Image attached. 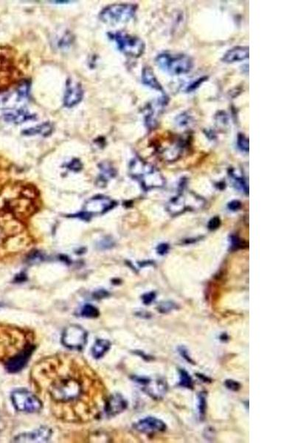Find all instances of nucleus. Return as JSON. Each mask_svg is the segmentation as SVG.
Instances as JSON below:
<instances>
[{"instance_id":"obj_1","label":"nucleus","mask_w":295,"mask_h":443,"mask_svg":"<svg viewBox=\"0 0 295 443\" xmlns=\"http://www.w3.org/2000/svg\"><path fill=\"white\" fill-rule=\"evenodd\" d=\"M155 62L162 70L175 76L189 73L194 66L193 59L184 53H160L156 58Z\"/></svg>"},{"instance_id":"obj_2","label":"nucleus","mask_w":295,"mask_h":443,"mask_svg":"<svg viewBox=\"0 0 295 443\" xmlns=\"http://www.w3.org/2000/svg\"><path fill=\"white\" fill-rule=\"evenodd\" d=\"M130 172L146 189L160 187L164 184V179L160 172L154 166L140 159H134L131 162Z\"/></svg>"},{"instance_id":"obj_3","label":"nucleus","mask_w":295,"mask_h":443,"mask_svg":"<svg viewBox=\"0 0 295 443\" xmlns=\"http://www.w3.org/2000/svg\"><path fill=\"white\" fill-rule=\"evenodd\" d=\"M137 5L132 4H114L104 8L99 18L106 24H115L127 22L134 17Z\"/></svg>"},{"instance_id":"obj_4","label":"nucleus","mask_w":295,"mask_h":443,"mask_svg":"<svg viewBox=\"0 0 295 443\" xmlns=\"http://www.w3.org/2000/svg\"><path fill=\"white\" fill-rule=\"evenodd\" d=\"M110 37L115 42L118 49L126 56L140 57L146 50V44L137 36L124 32H115L110 33Z\"/></svg>"},{"instance_id":"obj_5","label":"nucleus","mask_w":295,"mask_h":443,"mask_svg":"<svg viewBox=\"0 0 295 443\" xmlns=\"http://www.w3.org/2000/svg\"><path fill=\"white\" fill-rule=\"evenodd\" d=\"M81 383L74 379L59 380L52 386L50 395L59 402H68L79 398L82 393Z\"/></svg>"},{"instance_id":"obj_6","label":"nucleus","mask_w":295,"mask_h":443,"mask_svg":"<svg viewBox=\"0 0 295 443\" xmlns=\"http://www.w3.org/2000/svg\"><path fill=\"white\" fill-rule=\"evenodd\" d=\"M13 404L20 412L36 413L42 409V403L37 397L25 389L14 391L11 395Z\"/></svg>"},{"instance_id":"obj_7","label":"nucleus","mask_w":295,"mask_h":443,"mask_svg":"<svg viewBox=\"0 0 295 443\" xmlns=\"http://www.w3.org/2000/svg\"><path fill=\"white\" fill-rule=\"evenodd\" d=\"M203 205L202 198L190 192L180 194L179 196L173 198L169 204L168 210L172 215H176L189 210L202 208Z\"/></svg>"},{"instance_id":"obj_8","label":"nucleus","mask_w":295,"mask_h":443,"mask_svg":"<svg viewBox=\"0 0 295 443\" xmlns=\"http://www.w3.org/2000/svg\"><path fill=\"white\" fill-rule=\"evenodd\" d=\"M86 341L87 332L79 325L69 326L65 329L62 335V344L71 350H82L86 345Z\"/></svg>"},{"instance_id":"obj_9","label":"nucleus","mask_w":295,"mask_h":443,"mask_svg":"<svg viewBox=\"0 0 295 443\" xmlns=\"http://www.w3.org/2000/svg\"><path fill=\"white\" fill-rule=\"evenodd\" d=\"M15 72L12 53L5 49H0V89L9 85Z\"/></svg>"},{"instance_id":"obj_10","label":"nucleus","mask_w":295,"mask_h":443,"mask_svg":"<svg viewBox=\"0 0 295 443\" xmlns=\"http://www.w3.org/2000/svg\"><path fill=\"white\" fill-rule=\"evenodd\" d=\"M134 380L141 384L143 386V391L154 399H161L167 392L166 382L162 379L152 380L148 377L136 376L134 377Z\"/></svg>"},{"instance_id":"obj_11","label":"nucleus","mask_w":295,"mask_h":443,"mask_svg":"<svg viewBox=\"0 0 295 443\" xmlns=\"http://www.w3.org/2000/svg\"><path fill=\"white\" fill-rule=\"evenodd\" d=\"M133 426L139 432L147 434L164 432L167 429V425L163 421L154 417H148L140 420Z\"/></svg>"},{"instance_id":"obj_12","label":"nucleus","mask_w":295,"mask_h":443,"mask_svg":"<svg viewBox=\"0 0 295 443\" xmlns=\"http://www.w3.org/2000/svg\"><path fill=\"white\" fill-rule=\"evenodd\" d=\"M84 96V90L82 85L76 81H67L66 87L64 97H63V104L65 107L68 108L77 105L82 101Z\"/></svg>"},{"instance_id":"obj_13","label":"nucleus","mask_w":295,"mask_h":443,"mask_svg":"<svg viewBox=\"0 0 295 443\" xmlns=\"http://www.w3.org/2000/svg\"><path fill=\"white\" fill-rule=\"evenodd\" d=\"M33 351H34V347L33 345H30L26 347L17 355L10 359L6 363V369L8 373H17L21 371V369L27 364Z\"/></svg>"},{"instance_id":"obj_14","label":"nucleus","mask_w":295,"mask_h":443,"mask_svg":"<svg viewBox=\"0 0 295 443\" xmlns=\"http://www.w3.org/2000/svg\"><path fill=\"white\" fill-rule=\"evenodd\" d=\"M53 431L46 426L41 427L33 432L20 434L14 439L16 443H47L51 438Z\"/></svg>"},{"instance_id":"obj_15","label":"nucleus","mask_w":295,"mask_h":443,"mask_svg":"<svg viewBox=\"0 0 295 443\" xmlns=\"http://www.w3.org/2000/svg\"><path fill=\"white\" fill-rule=\"evenodd\" d=\"M126 400L119 394L110 397L105 405V412L108 416H115L126 409Z\"/></svg>"},{"instance_id":"obj_16","label":"nucleus","mask_w":295,"mask_h":443,"mask_svg":"<svg viewBox=\"0 0 295 443\" xmlns=\"http://www.w3.org/2000/svg\"><path fill=\"white\" fill-rule=\"evenodd\" d=\"M249 50L250 49L247 46H237V47H232L224 55L221 61L224 63L227 64L242 62V61L249 59V55H250Z\"/></svg>"},{"instance_id":"obj_17","label":"nucleus","mask_w":295,"mask_h":443,"mask_svg":"<svg viewBox=\"0 0 295 443\" xmlns=\"http://www.w3.org/2000/svg\"><path fill=\"white\" fill-rule=\"evenodd\" d=\"M142 82L146 86L149 87L155 90L161 91L162 92H163L161 85L154 75V71L149 66H145L143 68V72H142Z\"/></svg>"},{"instance_id":"obj_18","label":"nucleus","mask_w":295,"mask_h":443,"mask_svg":"<svg viewBox=\"0 0 295 443\" xmlns=\"http://www.w3.org/2000/svg\"><path fill=\"white\" fill-rule=\"evenodd\" d=\"M5 119L8 122L14 124H21L29 120L34 119V115L29 114L28 112L22 110H16L6 112L4 115Z\"/></svg>"},{"instance_id":"obj_19","label":"nucleus","mask_w":295,"mask_h":443,"mask_svg":"<svg viewBox=\"0 0 295 443\" xmlns=\"http://www.w3.org/2000/svg\"><path fill=\"white\" fill-rule=\"evenodd\" d=\"M111 205H112L111 201L108 199H104V198H96L88 202L86 208H87V211H90V212L100 213L108 209Z\"/></svg>"},{"instance_id":"obj_20","label":"nucleus","mask_w":295,"mask_h":443,"mask_svg":"<svg viewBox=\"0 0 295 443\" xmlns=\"http://www.w3.org/2000/svg\"><path fill=\"white\" fill-rule=\"evenodd\" d=\"M111 347V343L107 340L99 339L95 342L92 349V356L95 359L102 357Z\"/></svg>"},{"instance_id":"obj_21","label":"nucleus","mask_w":295,"mask_h":443,"mask_svg":"<svg viewBox=\"0 0 295 443\" xmlns=\"http://www.w3.org/2000/svg\"><path fill=\"white\" fill-rule=\"evenodd\" d=\"M52 127L51 124L47 123V124H43L42 125L38 126V127H33V128L29 129V130H26L25 134L27 135H30V134H42V135H47V134H50L52 132Z\"/></svg>"},{"instance_id":"obj_22","label":"nucleus","mask_w":295,"mask_h":443,"mask_svg":"<svg viewBox=\"0 0 295 443\" xmlns=\"http://www.w3.org/2000/svg\"><path fill=\"white\" fill-rule=\"evenodd\" d=\"M179 385L182 387L186 388V389H193V379H192L191 376L189 375V373L186 371L185 369H180L179 370Z\"/></svg>"},{"instance_id":"obj_23","label":"nucleus","mask_w":295,"mask_h":443,"mask_svg":"<svg viewBox=\"0 0 295 443\" xmlns=\"http://www.w3.org/2000/svg\"><path fill=\"white\" fill-rule=\"evenodd\" d=\"M207 412V399L205 392H200L198 395V412L199 419L204 421Z\"/></svg>"},{"instance_id":"obj_24","label":"nucleus","mask_w":295,"mask_h":443,"mask_svg":"<svg viewBox=\"0 0 295 443\" xmlns=\"http://www.w3.org/2000/svg\"><path fill=\"white\" fill-rule=\"evenodd\" d=\"M82 315L86 318H97L99 315V311L95 307L90 305H86L84 307L82 310Z\"/></svg>"},{"instance_id":"obj_25","label":"nucleus","mask_w":295,"mask_h":443,"mask_svg":"<svg viewBox=\"0 0 295 443\" xmlns=\"http://www.w3.org/2000/svg\"><path fill=\"white\" fill-rule=\"evenodd\" d=\"M237 145L241 151L249 152V139L242 133H239L237 137Z\"/></svg>"},{"instance_id":"obj_26","label":"nucleus","mask_w":295,"mask_h":443,"mask_svg":"<svg viewBox=\"0 0 295 443\" xmlns=\"http://www.w3.org/2000/svg\"><path fill=\"white\" fill-rule=\"evenodd\" d=\"M178 307L176 304L172 302H165L159 305L157 310L161 313H168L173 310L177 309Z\"/></svg>"},{"instance_id":"obj_27","label":"nucleus","mask_w":295,"mask_h":443,"mask_svg":"<svg viewBox=\"0 0 295 443\" xmlns=\"http://www.w3.org/2000/svg\"><path fill=\"white\" fill-rule=\"evenodd\" d=\"M178 352H179V354L183 357L186 361L189 362V363H191V364H195V362L193 361V359L190 357V356L189 355V352L188 350V349L184 346H179L178 347Z\"/></svg>"},{"instance_id":"obj_28","label":"nucleus","mask_w":295,"mask_h":443,"mask_svg":"<svg viewBox=\"0 0 295 443\" xmlns=\"http://www.w3.org/2000/svg\"><path fill=\"white\" fill-rule=\"evenodd\" d=\"M225 385L227 389L232 391V392H238L241 387V384L238 382L231 380V379L225 380Z\"/></svg>"},{"instance_id":"obj_29","label":"nucleus","mask_w":295,"mask_h":443,"mask_svg":"<svg viewBox=\"0 0 295 443\" xmlns=\"http://www.w3.org/2000/svg\"><path fill=\"white\" fill-rule=\"evenodd\" d=\"M208 79V76H204V77L199 78V79H196L195 82H193V83L190 84V85L188 87V92H192V91L196 90V89Z\"/></svg>"},{"instance_id":"obj_30","label":"nucleus","mask_w":295,"mask_h":443,"mask_svg":"<svg viewBox=\"0 0 295 443\" xmlns=\"http://www.w3.org/2000/svg\"><path fill=\"white\" fill-rule=\"evenodd\" d=\"M155 292H151L143 295V298H142V299H143V303L145 304V305H150V304L152 303V302H154V300H155Z\"/></svg>"},{"instance_id":"obj_31","label":"nucleus","mask_w":295,"mask_h":443,"mask_svg":"<svg viewBox=\"0 0 295 443\" xmlns=\"http://www.w3.org/2000/svg\"><path fill=\"white\" fill-rule=\"evenodd\" d=\"M220 225H221V220L218 217H215L209 222L208 228L211 230H215L220 226Z\"/></svg>"},{"instance_id":"obj_32","label":"nucleus","mask_w":295,"mask_h":443,"mask_svg":"<svg viewBox=\"0 0 295 443\" xmlns=\"http://www.w3.org/2000/svg\"><path fill=\"white\" fill-rule=\"evenodd\" d=\"M241 207V202L238 200L232 201V202H230L229 205H228V208H229L230 209L232 210V211H237V210L239 209Z\"/></svg>"},{"instance_id":"obj_33","label":"nucleus","mask_w":295,"mask_h":443,"mask_svg":"<svg viewBox=\"0 0 295 443\" xmlns=\"http://www.w3.org/2000/svg\"><path fill=\"white\" fill-rule=\"evenodd\" d=\"M169 249V247L167 244H162L157 247V251H158V253H160V254L164 255L167 253Z\"/></svg>"},{"instance_id":"obj_34","label":"nucleus","mask_w":295,"mask_h":443,"mask_svg":"<svg viewBox=\"0 0 295 443\" xmlns=\"http://www.w3.org/2000/svg\"><path fill=\"white\" fill-rule=\"evenodd\" d=\"M69 168H70L71 169H73V170H76V169H80V163H79V161H77V160H74L73 162H72V163H71L70 166H69Z\"/></svg>"},{"instance_id":"obj_35","label":"nucleus","mask_w":295,"mask_h":443,"mask_svg":"<svg viewBox=\"0 0 295 443\" xmlns=\"http://www.w3.org/2000/svg\"><path fill=\"white\" fill-rule=\"evenodd\" d=\"M98 295H97L96 298H104L105 297V295H107V292L105 291H101V292H98Z\"/></svg>"},{"instance_id":"obj_36","label":"nucleus","mask_w":295,"mask_h":443,"mask_svg":"<svg viewBox=\"0 0 295 443\" xmlns=\"http://www.w3.org/2000/svg\"><path fill=\"white\" fill-rule=\"evenodd\" d=\"M197 377H199V378H200L201 380H203L204 382H208V380H210L209 378H208V377H205V376H203V375L197 374Z\"/></svg>"},{"instance_id":"obj_37","label":"nucleus","mask_w":295,"mask_h":443,"mask_svg":"<svg viewBox=\"0 0 295 443\" xmlns=\"http://www.w3.org/2000/svg\"><path fill=\"white\" fill-rule=\"evenodd\" d=\"M228 339V336L227 335V334H222V335L221 336V341H225V340Z\"/></svg>"}]
</instances>
